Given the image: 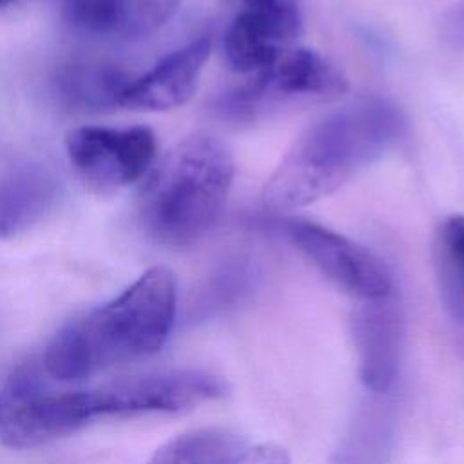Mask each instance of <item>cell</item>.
<instances>
[{
    "label": "cell",
    "mask_w": 464,
    "mask_h": 464,
    "mask_svg": "<svg viewBox=\"0 0 464 464\" xmlns=\"http://www.w3.org/2000/svg\"><path fill=\"white\" fill-rule=\"evenodd\" d=\"M132 74L121 65L103 60L63 63L53 76V92L72 111H103L120 107Z\"/></svg>",
    "instance_id": "obj_12"
},
{
    "label": "cell",
    "mask_w": 464,
    "mask_h": 464,
    "mask_svg": "<svg viewBox=\"0 0 464 464\" xmlns=\"http://www.w3.org/2000/svg\"><path fill=\"white\" fill-rule=\"evenodd\" d=\"M444 38L455 45L464 47V0H459L442 20Z\"/></svg>",
    "instance_id": "obj_17"
},
{
    "label": "cell",
    "mask_w": 464,
    "mask_h": 464,
    "mask_svg": "<svg viewBox=\"0 0 464 464\" xmlns=\"http://www.w3.org/2000/svg\"><path fill=\"white\" fill-rule=\"evenodd\" d=\"M13 2H16V0H0V9L5 7V5H9V4H13Z\"/></svg>",
    "instance_id": "obj_18"
},
{
    "label": "cell",
    "mask_w": 464,
    "mask_h": 464,
    "mask_svg": "<svg viewBox=\"0 0 464 464\" xmlns=\"http://www.w3.org/2000/svg\"><path fill=\"white\" fill-rule=\"evenodd\" d=\"M281 232L330 281L361 301L393 294V277L381 257L362 245L306 219H281Z\"/></svg>",
    "instance_id": "obj_7"
},
{
    "label": "cell",
    "mask_w": 464,
    "mask_h": 464,
    "mask_svg": "<svg viewBox=\"0 0 464 464\" xmlns=\"http://www.w3.org/2000/svg\"><path fill=\"white\" fill-rule=\"evenodd\" d=\"M178 306L176 277L152 266L111 301L71 319L47 343L42 366L62 382L158 353L167 343Z\"/></svg>",
    "instance_id": "obj_1"
},
{
    "label": "cell",
    "mask_w": 464,
    "mask_h": 464,
    "mask_svg": "<svg viewBox=\"0 0 464 464\" xmlns=\"http://www.w3.org/2000/svg\"><path fill=\"white\" fill-rule=\"evenodd\" d=\"M210 49L212 36L201 34L170 51L149 71L132 76L120 107L134 111H169L183 105L196 91Z\"/></svg>",
    "instance_id": "obj_9"
},
{
    "label": "cell",
    "mask_w": 464,
    "mask_h": 464,
    "mask_svg": "<svg viewBox=\"0 0 464 464\" xmlns=\"http://www.w3.org/2000/svg\"><path fill=\"white\" fill-rule=\"evenodd\" d=\"M393 439L392 406L373 399L357 411L328 464H390Z\"/></svg>",
    "instance_id": "obj_13"
},
{
    "label": "cell",
    "mask_w": 464,
    "mask_h": 464,
    "mask_svg": "<svg viewBox=\"0 0 464 464\" xmlns=\"http://www.w3.org/2000/svg\"><path fill=\"white\" fill-rule=\"evenodd\" d=\"M245 440L225 430H196L161 446L147 464H230Z\"/></svg>",
    "instance_id": "obj_14"
},
{
    "label": "cell",
    "mask_w": 464,
    "mask_h": 464,
    "mask_svg": "<svg viewBox=\"0 0 464 464\" xmlns=\"http://www.w3.org/2000/svg\"><path fill=\"white\" fill-rule=\"evenodd\" d=\"M232 7L230 18L257 24L288 45H294L303 31L299 0H227Z\"/></svg>",
    "instance_id": "obj_16"
},
{
    "label": "cell",
    "mask_w": 464,
    "mask_h": 464,
    "mask_svg": "<svg viewBox=\"0 0 464 464\" xmlns=\"http://www.w3.org/2000/svg\"><path fill=\"white\" fill-rule=\"evenodd\" d=\"M181 0H62L74 31L103 40H136L165 25Z\"/></svg>",
    "instance_id": "obj_10"
},
{
    "label": "cell",
    "mask_w": 464,
    "mask_h": 464,
    "mask_svg": "<svg viewBox=\"0 0 464 464\" xmlns=\"http://www.w3.org/2000/svg\"><path fill=\"white\" fill-rule=\"evenodd\" d=\"M352 335L362 384L373 395L393 388L402 361L404 317L393 294L362 301L352 315Z\"/></svg>",
    "instance_id": "obj_8"
},
{
    "label": "cell",
    "mask_w": 464,
    "mask_h": 464,
    "mask_svg": "<svg viewBox=\"0 0 464 464\" xmlns=\"http://www.w3.org/2000/svg\"><path fill=\"white\" fill-rule=\"evenodd\" d=\"M406 130L402 112L384 100H362L314 121L268 178L263 198L274 210L310 205L390 150Z\"/></svg>",
    "instance_id": "obj_3"
},
{
    "label": "cell",
    "mask_w": 464,
    "mask_h": 464,
    "mask_svg": "<svg viewBox=\"0 0 464 464\" xmlns=\"http://www.w3.org/2000/svg\"><path fill=\"white\" fill-rule=\"evenodd\" d=\"M56 174L34 161L11 167L0 176V237H16L53 212L60 198Z\"/></svg>",
    "instance_id": "obj_11"
},
{
    "label": "cell",
    "mask_w": 464,
    "mask_h": 464,
    "mask_svg": "<svg viewBox=\"0 0 464 464\" xmlns=\"http://www.w3.org/2000/svg\"><path fill=\"white\" fill-rule=\"evenodd\" d=\"M227 393V382L207 370L178 368L109 382L92 390L36 393L0 419V442L33 448L72 435L103 419L179 413Z\"/></svg>",
    "instance_id": "obj_2"
},
{
    "label": "cell",
    "mask_w": 464,
    "mask_h": 464,
    "mask_svg": "<svg viewBox=\"0 0 464 464\" xmlns=\"http://www.w3.org/2000/svg\"><path fill=\"white\" fill-rule=\"evenodd\" d=\"M435 265L448 308L464 321V216H450L439 225Z\"/></svg>",
    "instance_id": "obj_15"
},
{
    "label": "cell",
    "mask_w": 464,
    "mask_h": 464,
    "mask_svg": "<svg viewBox=\"0 0 464 464\" xmlns=\"http://www.w3.org/2000/svg\"><path fill=\"white\" fill-rule=\"evenodd\" d=\"M156 134L145 125H83L67 132L65 152L82 179L98 192H116L141 179L156 160Z\"/></svg>",
    "instance_id": "obj_6"
},
{
    "label": "cell",
    "mask_w": 464,
    "mask_h": 464,
    "mask_svg": "<svg viewBox=\"0 0 464 464\" xmlns=\"http://www.w3.org/2000/svg\"><path fill=\"white\" fill-rule=\"evenodd\" d=\"M348 89L346 78L319 53L288 47L270 65L219 94L212 111L228 121H250L266 107L290 100H326Z\"/></svg>",
    "instance_id": "obj_5"
},
{
    "label": "cell",
    "mask_w": 464,
    "mask_h": 464,
    "mask_svg": "<svg viewBox=\"0 0 464 464\" xmlns=\"http://www.w3.org/2000/svg\"><path fill=\"white\" fill-rule=\"evenodd\" d=\"M234 178L228 147L194 134L174 145L152 169L140 198V219L158 243L185 248L219 221Z\"/></svg>",
    "instance_id": "obj_4"
}]
</instances>
